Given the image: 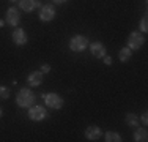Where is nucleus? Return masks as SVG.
I'll return each mask as SVG.
<instances>
[{
	"label": "nucleus",
	"mask_w": 148,
	"mask_h": 142,
	"mask_svg": "<svg viewBox=\"0 0 148 142\" xmlns=\"http://www.w3.org/2000/svg\"><path fill=\"white\" fill-rule=\"evenodd\" d=\"M36 101V95L30 88H21L16 95V104L19 108H32Z\"/></svg>",
	"instance_id": "obj_1"
},
{
	"label": "nucleus",
	"mask_w": 148,
	"mask_h": 142,
	"mask_svg": "<svg viewBox=\"0 0 148 142\" xmlns=\"http://www.w3.org/2000/svg\"><path fill=\"white\" fill-rule=\"evenodd\" d=\"M41 98L44 99L46 106L51 108V109H62L63 104H65L63 98L60 97L58 93H43V95H41Z\"/></svg>",
	"instance_id": "obj_2"
},
{
	"label": "nucleus",
	"mask_w": 148,
	"mask_h": 142,
	"mask_svg": "<svg viewBox=\"0 0 148 142\" xmlns=\"http://www.w3.org/2000/svg\"><path fill=\"white\" fill-rule=\"evenodd\" d=\"M88 46V40H87L84 35H74V37L69 40V49L74 52H82L87 49Z\"/></svg>",
	"instance_id": "obj_3"
},
{
	"label": "nucleus",
	"mask_w": 148,
	"mask_h": 142,
	"mask_svg": "<svg viewBox=\"0 0 148 142\" xmlns=\"http://www.w3.org/2000/svg\"><path fill=\"white\" fill-rule=\"evenodd\" d=\"M143 43H145L143 33H140V32H132L128 38V48L131 49V51H137V49H140L143 46Z\"/></svg>",
	"instance_id": "obj_4"
},
{
	"label": "nucleus",
	"mask_w": 148,
	"mask_h": 142,
	"mask_svg": "<svg viewBox=\"0 0 148 142\" xmlns=\"http://www.w3.org/2000/svg\"><path fill=\"white\" fill-rule=\"evenodd\" d=\"M47 117V111H46L44 106H40V104H33L29 111V119L33 120V122H41Z\"/></svg>",
	"instance_id": "obj_5"
},
{
	"label": "nucleus",
	"mask_w": 148,
	"mask_h": 142,
	"mask_svg": "<svg viewBox=\"0 0 148 142\" xmlns=\"http://www.w3.org/2000/svg\"><path fill=\"white\" fill-rule=\"evenodd\" d=\"M19 21H21V13H19V10L14 8V6H11V8H8V10H6L5 22L8 24V26L16 27L17 24H19Z\"/></svg>",
	"instance_id": "obj_6"
},
{
	"label": "nucleus",
	"mask_w": 148,
	"mask_h": 142,
	"mask_svg": "<svg viewBox=\"0 0 148 142\" xmlns=\"http://www.w3.org/2000/svg\"><path fill=\"white\" fill-rule=\"evenodd\" d=\"M55 17V6L47 3V5L41 6V11H40V19L44 21V22H49Z\"/></svg>",
	"instance_id": "obj_7"
},
{
	"label": "nucleus",
	"mask_w": 148,
	"mask_h": 142,
	"mask_svg": "<svg viewBox=\"0 0 148 142\" xmlns=\"http://www.w3.org/2000/svg\"><path fill=\"white\" fill-rule=\"evenodd\" d=\"M11 38H13V43L17 46H24L27 43V33L24 28L21 27H14V30H13L11 33Z\"/></svg>",
	"instance_id": "obj_8"
},
{
	"label": "nucleus",
	"mask_w": 148,
	"mask_h": 142,
	"mask_svg": "<svg viewBox=\"0 0 148 142\" xmlns=\"http://www.w3.org/2000/svg\"><path fill=\"white\" fill-rule=\"evenodd\" d=\"M27 81H29L30 87H38V85H41L43 81H44V73H41L40 70L32 71V73L29 74V77H27Z\"/></svg>",
	"instance_id": "obj_9"
},
{
	"label": "nucleus",
	"mask_w": 148,
	"mask_h": 142,
	"mask_svg": "<svg viewBox=\"0 0 148 142\" xmlns=\"http://www.w3.org/2000/svg\"><path fill=\"white\" fill-rule=\"evenodd\" d=\"M90 51H91V55L96 57V59H103V57L107 54V52H106V46L103 44V43H99V41L91 43V44H90Z\"/></svg>",
	"instance_id": "obj_10"
},
{
	"label": "nucleus",
	"mask_w": 148,
	"mask_h": 142,
	"mask_svg": "<svg viewBox=\"0 0 148 142\" xmlns=\"http://www.w3.org/2000/svg\"><path fill=\"white\" fill-rule=\"evenodd\" d=\"M41 5L40 0H19V8L25 13H32Z\"/></svg>",
	"instance_id": "obj_11"
},
{
	"label": "nucleus",
	"mask_w": 148,
	"mask_h": 142,
	"mask_svg": "<svg viewBox=\"0 0 148 142\" xmlns=\"http://www.w3.org/2000/svg\"><path fill=\"white\" fill-rule=\"evenodd\" d=\"M85 137L88 141H98L101 137V130L96 125H90L85 130Z\"/></svg>",
	"instance_id": "obj_12"
},
{
	"label": "nucleus",
	"mask_w": 148,
	"mask_h": 142,
	"mask_svg": "<svg viewBox=\"0 0 148 142\" xmlns=\"http://www.w3.org/2000/svg\"><path fill=\"white\" fill-rule=\"evenodd\" d=\"M134 141L136 142H147L148 141V133L145 128H136V133H134Z\"/></svg>",
	"instance_id": "obj_13"
},
{
	"label": "nucleus",
	"mask_w": 148,
	"mask_h": 142,
	"mask_svg": "<svg viewBox=\"0 0 148 142\" xmlns=\"http://www.w3.org/2000/svg\"><path fill=\"white\" fill-rule=\"evenodd\" d=\"M131 57H132V51L128 48V46H126V48H121V49H120V52H118L120 62L126 63V62H129V60H131Z\"/></svg>",
	"instance_id": "obj_14"
},
{
	"label": "nucleus",
	"mask_w": 148,
	"mask_h": 142,
	"mask_svg": "<svg viewBox=\"0 0 148 142\" xmlns=\"http://www.w3.org/2000/svg\"><path fill=\"white\" fill-rule=\"evenodd\" d=\"M126 125L128 126H131V128H137L139 126V117L136 115V114H132V112H128L126 114Z\"/></svg>",
	"instance_id": "obj_15"
},
{
	"label": "nucleus",
	"mask_w": 148,
	"mask_h": 142,
	"mask_svg": "<svg viewBox=\"0 0 148 142\" xmlns=\"http://www.w3.org/2000/svg\"><path fill=\"white\" fill-rule=\"evenodd\" d=\"M106 141L107 142H120L121 141V136L118 133H115V131H107L106 133Z\"/></svg>",
	"instance_id": "obj_16"
},
{
	"label": "nucleus",
	"mask_w": 148,
	"mask_h": 142,
	"mask_svg": "<svg viewBox=\"0 0 148 142\" xmlns=\"http://www.w3.org/2000/svg\"><path fill=\"white\" fill-rule=\"evenodd\" d=\"M10 88L8 87H5V85H0V98H3V99H8L10 98Z\"/></svg>",
	"instance_id": "obj_17"
},
{
	"label": "nucleus",
	"mask_w": 148,
	"mask_h": 142,
	"mask_svg": "<svg viewBox=\"0 0 148 142\" xmlns=\"http://www.w3.org/2000/svg\"><path fill=\"white\" fill-rule=\"evenodd\" d=\"M140 30H142V33H145V32L148 30V19H147V16H143L142 21H140Z\"/></svg>",
	"instance_id": "obj_18"
},
{
	"label": "nucleus",
	"mask_w": 148,
	"mask_h": 142,
	"mask_svg": "<svg viewBox=\"0 0 148 142\" xmlns=\"http://www.w3.org/2000/svg\"><path fill=\"white\" fill-rule=\"evenodd\" d=\"M103 59H104V63H106V65H112V57H110V55L106 54Z\"/></svg>",
	"instance_id": "obj_19"
},
{
	"label": "nucleus",
	"mask_w": 148,
	"mask_h": 142,
	"mask_svg": "<svg viewBox=\"0 0 148 142\" xmlns=\"http://www.w3.org/2000/svg\"><path fill=\"white\" fill-rule=\"evenodd\" d=\"M40 71L46 74V73H49V71H51V66H49V65H41V70Z\"/></svg>",
	"instance_id": "obj_20"
},
{
	"label": "nucleus",
	"mask_w": 148,
	"mask_h": 142,
	"mask_svg": "<svg viewBox=\"0 0 148 142\" xmlns=\"http://www.w3.org/2000/svg\"><path fill=\"white\" fill-rule=\"evenodd\" d=\"M142 123H143V125H148V117H147V114H143V115H142Z\"/></svg>",
	"instance_id": "obj_21"
},
{
	"label": "nucleus",
	"mask_w": 148,
	"mask_h": 142,
	"mask_svg": "<svg viewBox=\"0 0 148 142\" xmlns=\"http://www.w3.org/2000/svg\"><path fill=\"white\" fill-rule=\"evenodd\" d=\"M52 2H54V3H65L66 0H52Z\"/></svg>",
	"instance_id": "obj_22"
},
{
	"label": "nucleus",
	"mask_w": 148,
	"mask_h": 142,
	"mask_svg": "<svg viewBox=\"0 0 148 142\" xmlns=\"http://www.w3.org/2000/svg\"><path fill=\"white\" fill-rule=\"evenodd\" d=\"M3 26H5V21H2V19H0V27H3Z\"/></svg>",
	"instance_id": "obj_23"
},
{
	"label": "nucleus",
	"mask_w": 148,
	"mask_h": 142,
	"mask_svg": "<svg viewBox=\"0 0 148 142\" xmlns=\"http://www.w3.org/2000/svg\"><path fill=\"white\" fill-rule=\"evenodd\" d=\"M2 114H3V112H2V108H0V119H2Z\"/></svg>",
	"instance_id": "obj_24"
},
{
	"label": "nucleus",
	"mask_w": 148,
	"mask_h": 142,
	"mask_svg": "<svg viewBox=\"0 0 148 142\" xmlns=\"http://www.w3.org/2000/svg\"><path fill=\"white\" fill-rule=\"evenodd\" d=\"M10 2H17V0H10Z\"/></svg>",
	"instance_id": "obj_25"
}]
</instances>
